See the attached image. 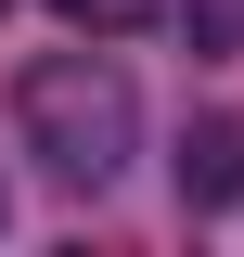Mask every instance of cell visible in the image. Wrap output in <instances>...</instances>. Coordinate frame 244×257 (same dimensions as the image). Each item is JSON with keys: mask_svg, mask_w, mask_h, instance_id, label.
Returning a JSON list of instances; mask_svg holds the SVG:
<instances>
[{"mask_svg": "<svg viewBox=\"0 0 244 257\" xmlns=\"http://www.w3.org/2000/svg\"><path fill=\"white\" fill-rule=\"evenodd\" d=\"M13 128H26V155L52 167L64 193H103L142 155V90H129L116 52H39L26 77H13Z\"/></svg>", "mask_w": 244, "mask_h": 257, "instance_id": "6da1fadb", "label": "cell"}, {"mask_svg": "<svg viewBox=\"0 0 244 257\" xmlns=\"http://www.w3.org/2000/svg\"><path fill=\"white\" fill-rule=\"evenodd\" d=\"M52 13H64L77 39H129V26H154L167 0H52Z\"/></svg>", "mask_w": 244, "mask_h": 257, "instance_id": "277c9868", "label": "cell"}, {"mask_svg": "<svg viewBox=\"0 0 244 257\" xmlns=\"http://www.w3.org/2000/svg\"><path fill=\"white\" fill-rule=\"evenodd\" d=\"M167 26L193 52H244V0H167Z\"/></svg>", "mask_w": 244, "mask_h": 257, "instance_id": "3957f363", "label": "cell"}, {"mask_svg": "<svg viewBox=\"0 0 244 257\" xmlns=\"http://www.w3.org/2000/svg\"><path fill=\"white\" fill-rule=\"evenodd\" d=\"M0 219H13V193H0Z\"/></svg>", "mask_w": 244, "mask_h": 257, "instance_id": "5b68a950", "label": "cell"}, {"mask_svg": "<svg viewBox=\"0 0 244 257\" xmlns=\"http://www.w3.org/2000/svg\"><path fill=\"white\" fill-rule=\"evenodd\" d=\"M180 206H244V116L180 128Z\"/></svg>", "mask_w": 244, "mask_h": 257, "instance_id": "7a4b0ae2", "label": "cell"}]
</instances>
